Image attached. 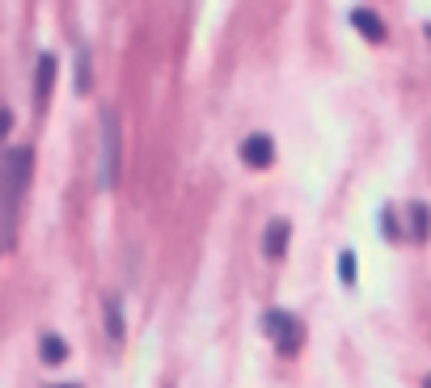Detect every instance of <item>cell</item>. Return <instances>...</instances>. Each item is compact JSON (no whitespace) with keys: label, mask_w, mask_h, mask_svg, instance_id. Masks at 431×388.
<instances>
[{"label":"cell","mask_w":431,"mask_h":388,"mask_svg":"<svg viewBox=\"0 0 431 388\" xmlns=\"http://www.w3.org/2000/svg\"><path fill=\"white\" fill-rule=\"evenodd\" d=\"M262 330H267V338L275 342V351H279L284 359H292V355L305 346V325H301V317H292V313H284V308H271V313L262 317Z\"/></svg>","instance_id":"6da1fadb"},{"label":"cell","mask_w":431,"mask_h":388,"mask_svg":"<svg viewBox=\"0 0 431 388\" xmlns=\"http://www.w3.org/2000/svg\"><path fill=\"white\" fill-rule=\"evenodd\" d=\"M30 165H34V152L30 148H13L4 156V165H0V194H4L8 207H17L21 190L30 186Z\"/></svg>","instance_id":"7a4b0ae2"},{"label":"cell","mask_w":431,"mask_h":388,"mask_svg":"<svg viewBox=\"0 0 431 388\" xmlns=\"http://www.w3.org/2000/svg\"><path fill=\"white\" fill-rule=\"evenodd\" d=\"M119 165H123V131H119V114L106 110L102 114V186L119 182Z\"/></svg>","instance_id":"3957f363"},{"label":"cell","mask_w":431,"mask_h":388,"mask_svg":"<svg viewBox=\"0 0 431 388\" xmlns=\"http://www.w3.org/2000/svg\"><path fill=\"white\" fill-rule=\"evenodd\" d=\"M241 161H245L250 169H267V165L275 161V144H271V135H262V131L245 135V144H241Z\"/></svg>","instance_id":"277c9868"},{"label":"cell","mask_w":431,"mask_h":388,"mask_svg":"<svg viewBox=\"0 0 431 388\" xmlns=\"http://www.w3.org/2000/svg\"><path fill=\"white\" fill-rule=\"evenodd\" d=\"M288 237H292V224H288V220H271L267 232H262V254H267L271 262H279V258L288 254Z\"/></svg>","instance_id":"5b68a950"},{"label":"cell","mask_w":431,"mask_h":388,"mask_svg":"<svg viewBox=\"0 0 431 388\" xmlns=\"http://www.w3.org/2000/svg\"><path fill=\"white\" fill-rule=\"evenodd\" d=\"M55 55L47 51V55H38V68H34V101L38 106H47V97H51V85H55Z\"/></svg>","instance_id":"8992f818"},{"label":"cell","mask_w":431,"mask_h":388,"mask_svg":"<svg viewBox=\"0 0 431 388\" xmlns=\"http://www.w3.org/2000/svg\"><path fill=\"white\" fill-rule=\"evenodd\" d=\"M351 25H356L368 42H385V25H381V17H377L372 8H351Z\"/></svg>","instance_id":"52a82bcc"},{"label":"cell","mask_w":431,"mask_h":388,"mask_svg":"<svg viewBox=\"0 0 431 388\" xmlns=\"http://www.w3.org/2000/svg\"><path fill=\"white\" fill-rule=\"evenodd\" d=\"M38 355H42L47 368H55V363L68 359V342H63L59 334H42V338H38Z\"/></svg>","instance_id":"ba28073f"},{"label":"cell","mask_w":431,"mask_h":388,"mask_svg":"<svg viewBox=\"0 0 431 388\" xmlns=\"http://www.w3.org/2000/svg\"><path fill=\"white\" fill-rule=\"evenodd\" d=\"M406 211H411V237H415V241H427V237H431V211H427V203H411Z\"/></svg>","instance_id":"9c48e42d"},{"label":"cell","mask_w":431,"mask_h":388,"mask_svg":"<svg viewBox=\"0 0 431 388\" xmlns=\"http://www.w3.org/2000/svg\"><path fill=\"white\" fill-rule=\"evenodd\" d=\"M106 334H110L114 342L123 338V313H119V300H114V296L106 300Z\"/></svg>","instance_id":"30bf717a"},{"label":"cell","mask_w":431,"mask_h":388,"mask_svg":"<svg viewBox=\"0 0 431 388\" xmlns=\"http://www.w3.org/2000/svg\"><path fill=\"white\" fill-rule=\"evenodd\" d=\"M89 85H93L89 80V51H80L76 55V93H89Z\"/></svg>","instance_id":"8fae6325"},{"label":"cell","mask_w":431,"mask_h":388,"mask_svg":"<svg viewBox=\"0 0 431 388\" xmlns=\"http://www.w3.org/2000/svg\"><path fill=\"white\" fill-rule=\"evenodd\" d=\"M339 275H343V287L356 283V254H351V249H343V258H339Z\"/></svg>","instance_id":"7c38bea8"},{"label":"cell","mask_w":431,"mask_h":388,"mask_svg":"<svg viewBox=\"0 0 431 388\" xmlns=\"http://www.w3.org/2000/svg\"><path fill=\"white\" fill-rule=\"evenodd\" d=\"M8 127H13V110H8V106H0V139L8 135Z\"/></svg>","instance_id":"4fadbf2b"},{"label":"cell","mask_w":431,"mask_h":388,"mask_svg":"<svg viewBox=\"0 0 431 388\" xmlns=\"http://www.w3.org/2000/svg\"><path fill=\"white\" fill-rule=\"evenodd\" d=\"M423 388H431V376H427V380H423Z\"/></svg>","instance_id":"5bb4252c"},{"label":"cell","mask_w":431,"mask_h":388,"mask_svg":"<svg viewBox=\"0 0 431 388\" xmlns=\"http://www.w3.org/2000/svg\"><path fill=\"white\" fill-rule=\"evenodd\" d=\"M59 388H76V384H59Z\"/></svg>","instance_id":"9a60e30c"}]
</instances>
